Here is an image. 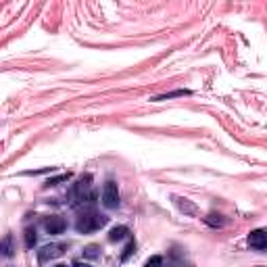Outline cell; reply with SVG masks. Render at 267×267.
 Here are the masks:
<instances>
[{"label":"cell","mask_w":267,"mask_h":267,"mask_svg":"<svg viewBox=\"0 0 267 267\" xmlns=\"http://www.w3.org/2000/svg\"><path fill=\"white\" fill-rule=\"evenodd\" d=\"M69 199H71V205L73 207L92 205V203L96 201V192L92 190V176H90V173L82 176V178H79L73 184V188L69 190Z\"/></svg>","instance_id":"cell-1"},{"label":"cell","mask_w":267,"mask_h":267,"mask_svg":"<svg viewBox=\"0 0 267 267\" xmlns=\"http://www.w3.org/2000/svg\"><path fill=\"white\" fill-rule=\"evenodd\" d=\"M107 222H109V217L96 213L94 209H84V211L79 213L77 222H75V230L79 232V234H90V232H96V230L104 228Z\"/></svg>","instance_id":"cell-2"},{"label":"cell","mask_w":267,"mask_h":267,"mask_svg":"<svg viewBox=\"0 0 267 267\" xmlns=\"http://www.w3.org/2000/svg\"><path fill=\"white\" fill-rule=\"evenodd\" d=\"M102 205L107 209H117L119 207V188L113 180H109L102 188Z\"/></svg>","instance_id":"cell-3"},{"label":"cell","mask_w":267,"mask_h":267,"mask_svg":"<svg viewBox=\"0 0 267 267\" xmlns=\"http://www.w3.org/2000/svg\"><path fill=\"white\" fill-rule=\"evenodd\" d=\"M65 245H46L38 251V259L40 263H46V261H50V259H56V257H61V255L65 253Z\"/></svg>","instance_id":"cell-4"},{"label":"cell","mask_w":267,"mask_h":267,"mask_svg":"<svg viewBox=\"0 0 267 267\" xmlns=\"http://www.w3.org/2000/svg\"><path fill=\"white\" fill-rule=\"evenodd\" d=\"M249 247L255 251H265L267 249V232L263 228L253 230L249 234Z\"/></svg>","instance_id":"cell-5"},{"label":"cell","mask_w":267,"mask_h":267,"mask_svg":"<svg viewBox=\"0 0 267 267\" xmlns=\"http://www.w3.org/2000/svg\"><path fill=\"white\" fill-rule=\"evenodd\" d=\"M44 230L48 232V234H63V232L67 230V222L59 215H50L44 222Z\"/></svg>","instance_id":"cell-6"},{"label":"cell","mask_w":267,"mask_h":267,"mask_svg":"<svg viewBox=\"0 0 267 267\" xmlns=\"http://www.w3.org/2000/svg\"><path fill=\"white\" fill-rule=\"evenodd\" d=\"M123 238H130V228L127 226H117V228H113L109 232V240L111 242H119Z\"/></svg>","instance_id":"cell-7"},{"label":"cell","mask_w":267,"mask_h":267,"mask_svg":"<svg viewBox=\"0 0 267 267\" xmlns=\"http://www.w3.org/2000/svg\"><path fill=\"white\" fill-rule=\"evenodd\" d=\"M0 255H4V257H13V255H15L13 236H10V234H6L2 240H0Z\"/></svg>","instance_id":"cell-8"},{"label":"cell","mask_w":267,"mask_h":267,"mask_svg":"<svg viewBox=\"0 0 267 267\" xmlns=\"http://www.w3.org/2000/svg\"><path fill=\"white\" fill-rule=\"evenodd\" d=\"M178 96H190V90H173V92L155 96V98H150V100H153V102H161V100H169V98H178Z\"/></svg>","instance_id":"cell-9"},{"label":"cell","mask_w":267,"mask_h":267,"mask_svg":"<svg viewBox=\"0 0 267 267\" xmlns=\"http://www.w3.org/2000/svg\"><path fill=\"white\" fill-rule=\"evenodd\" d=\"M203 222L207 226H211V228H222L226 224V219H222V215H219V213H209L207 217H203Z\"/></svg>","instance_id":"cell-10"},{"label":"cell","mask_w":267,"mask_h":267,"mask_svg":"<svg viewBox=\"0 0 267 267\" xmlns=\"http://www.w3.org/2000/svg\"><path fill=\"white\" fill-rule=\"evenodd\" d=\"M69 178H71V173H61V176H54V178H48L44 182V188H52V186H59V184H63V182H67Z\"/></svg>","instance_id":"cell-11"},{"label":"cell","mask_w":267,"mask_h":267,"mask_svg":"<svg viewBox=\"0 0 267 267\" xmlns=\"http://www.w3.org/2000/svg\"><path fill=\"white\" fill-rule=\"evenodd\" d=\"M38 242V236H36V228H27L25 230V247L27 249H33Z\"/></svg>","instance_id":"cell-12"},{"label":"cell","mask_w":267,"mask_h":267,"mask_svg":"<svg viewBox=\"0 0 267 267\" xmlns=\"http://www.w3.org/2000/svg\"><path fill=\"white\" fill-rule=\"evenodd\" d=\"M84 257L86 259H98L100 257V247L98 245H88L84 249Z\"/></svg>","instance_id":"cell-13"},{"label":"cell","mask_w":267,"mask_h":267,"mask_svg":"<svg viewBox=\"0 0 267 267\" xmlns=\"http://www.w3.org/2000/svg\"><path fill=\"white\" fill-rule=\"evenodd\" d=\"M173 201H176V205L182 209V211H186V213H194V211H196V207H194V205H190L186 199H180V196H173Z\"/></svg>","instance_id":"cell-14"},{"label":"cell","mask_w":267,"mask_h":267,"mask_svg":"<svg viewBox=\"0 0 267 267\" xmlns=\"http://www.w3.org/2000/svg\"><path fill=\"white\" fill-rule=\"evenodd\" d=\"M134 251H136V240H132V238H130V242H127V247H125V249H123V253H121V263H125L127 259H130L132 255H134Z\"/></svg>","instance_id":"cell-15"},{"label":"cell","mask_w":267,"mask_h":267,"mask_svg":"<svg viewBox=\"0 0 267 267\" xmlns=\"http://www.w3.org/2000/svg\"><path fill=\"white\" fill-rule=\"evenodd\" d=\"M144 267H163V257H161V255H155V257H150L144 263Z\"/></svg>","instance_id":"cell-16"},{"label":"cell","mask_w":267,"mask_h":267,"mask_svg":"<svg viewBox=\"0 0 267 267\" xmlns=\"http://www.w3.org/2000/svg\"><path fill=\"white\" fill-rule=\"evenodd\" d=\"M54 171V167H44V169H36V171H25V176H40V173H48Z\"/></svg>","instance_id":"cell-17"},{"label":"cell","mask_w":267,"mask_h":267,"mask_svg":"<svg viewBox=\"0 0 267 267\" xmlns=\"http://www.w3.org/2000/svg\"><path fill=\"white\" fill-rule=\"evenodd\" d=\"M73 267H92V265H88V263H84V261H75Z\"/></svg>","instance_id":"cell-18"},{"label":"cell","mask_w":267,"mask_h":267,"mask_svg":"<svg viewBox=\"0 0 267 267\" xmlns=\"http://www.w3.org/2000/svg\"><path fill=\"white\" fill-rule=\"evenodd\" d=\"M54 267H67V265H63V263H59V265H54Z\"/></svg>","instance_id":"cell-19"}]
</instances>
